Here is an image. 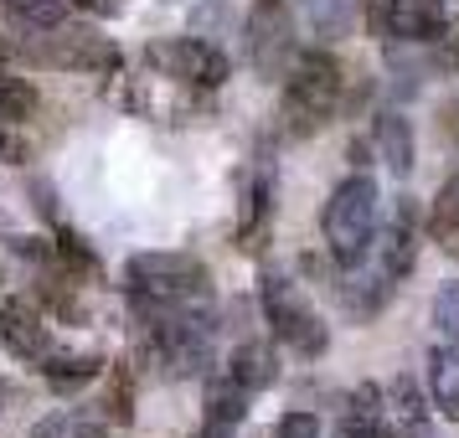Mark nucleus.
<instances>
[{
	"label": "nucleus",
	"instance_id": "nucleus-1",
	"mask_svg": "<svg viewBox=\"0 0 459 438\" xmlns=\"http://www.w3.org/2000/svg\"><path fill=\"white\" fill-rule=\"evenodd\" d=\"M129 299L170 305V310H207L212 305V273L191 253H134L125 263Z\"/></svg>",
	"mask_w": 459,
	"mask_h": 438
},
{
	"label": "nucleus",
	"instance_id": "nucleus-2",
	"mask_svg": "<svg viewBox=\"0 0 459 438\" xmlns=\"http://www.w3.org/2000/svg\"><path fill=\"white\" fill-rule=\"evenodd\" d=\"M341 88H346V73H341L335 52H325V47L299 52L294 67L284 73V119L294 134H315L325 125L341 108Z\"/></svg>",
	"mask_w": 459,
	"mask_h": 438
},
{
	"label": "nucleus",
	"instance_id": "nucleus-3",
	"mask_svg": "<svg viewBox=\"0 0 459 438\" xmlns=\"http://www.w3.org/2000/svg\"><path fill=\"white\" fill-rule=\"evenodd\" d=\"M377 181L372 176H346L331 191V202L320 211V232H325V248L341 269H356L367 258V243L377 237Z\"/></svg>",
	"mask_w": 459,
	"mask_h": 438
},
{
	"label": "nucleus",
	"instance_id": "nucleus-4",
	"mask_svg": "<svg viewBox=\"0 0 459 438\" xmlns=\"http://www.w3.org/2000/svg\"><path fill=\"white\" fill-rule=\"evenodd\" d=\"M258 305H264V320L273 325V335H279L290 351H299V356H325V346H331V331H325L320 310L305 299V289H299V284H294L284 269H273V263L264 269Z\"/></svg>",
	"mask_w": 459,
	"mask_h": 438
},
{
	"label": "nucleus",
	"instance_id": "nucleus-5",
	"mask_svg": "<svg viewBox=\"0 0 459 438\" xmlns=\"http://www.w3.org/2000/svg\"><path fill=\"white\" fill-rule=\"evenodd\" d=\"M16 57L37 67H57V73H114L119 67V47L99 37L93 26H52V31H37V42H22Z\"/></svg>",
	"mask_w": 459,
	"mask_h": 438
},
{
	"label": "nucleus",
	"instance_id": "nucleus-6",
	"mask_svg": "<svg viewBox=\"0 0 459 438\" xmlns=\"http://www.w3.org/2000/svg\"><path fill=\"white\" fill-rule=\"evenodd\" d=\"M243 47H248V67L264 83H284V73L294 67V21L284 11V0H253L248 26H243Z\"/></svg>",
	"mask_w": 459,
	"mask_h": 438
},
{
	"label": "nucleus",
	"instance_id": "nucleus-7",
	"mask_svg": "<svg viewBox=\"0 0 459 438\" xmlns=\"http://www.w3.org/2000/svg\"><path fill=\"white\" fill-rule=\"evenodd\" d=\"M145 63L155 73L176 78V83H191V88H222L232 73L228 57L212 42H196V37H160V42H150Z\"/></svg>",
	"mask_w": 459,
	"mask_h": 438
},
{
	"label": "nucleus",
	"instance_id": "nucleus-8",
	"mask_svg": "<svg viewBox=\"0 0 459 438\" xmlns=\"http://www.w3.org/2000/svg\"><path fill=\"white\" fill-rule=\"evenodd\" d=\"M0 340H5V351L26 361V366H42L47 356H57V335L52 325L42 320V310L31 305V299H0Z\"/></svg>",
	"mask_w": 459,
	"mask_h": 438
},
{
	"label": "nucleus",
	"instance_id": "nucleus-9",
	"mask_svg": "<svg viewBox=\"0 0 459 438\" xmlns=\"http://www.w3.org/2000/svg\"><path fill=\"white\" fill-rule=\"evenodd\" d=\"M382 273L387 279H408L418 263V217L413 207H408V196L393 207V217H387V228H382Z\"/></svg>",
	"mask_w": 459,
	"mask_h": 438
},
{
	"label": "nucleus",
	"instance_id": "nucleus-10",
	"mask_svg": "<svg viewBox=\"0 0 459 438\" xmlns=\"http://www.w3.org/2000/svg\"><path fill=\"white\" fill-rule=\"evenodd\" d=\"M269 222H273V176H269V166H264L258 176H253L248 202H243V222H238V248L264 253V243H269Z\"/></svg>",
	"mask_w": 459,
	"mask_h": 438
},
{
	"label": "nucleus",
	"instance_id": "nucleus-11",
	"mask_svg": "<svg viewBox=\"0 0 459 438\" xmlns=\"http://www.w3.org/2000/svg\"><path fill=\"white\" fill-rule=\"evenodd\" d=\"M444 26H449V0H397L393 37H408V42H434Z\"/></svg>",
	"mask_w": 459,
	"mask_h": 438
},
{
	"label": "nucleus",
	"instance_id": "nucleus-12",
	"mask_svg": "<svg viewBox=\"0 0 459 438\" xmlns=\"http://www.w3.org/2000/svg\"><path fill=\"white\" fill-rule=\"evenodd\" d=\"M377 155H382V166L393 170L397 181L413 176V125L403 114H382L377 119Z\"/></svg>",
	"mask_w": 459,
	"mask_h": 438
},
{
	"label": "nucleus",
	"instance_id": "nucleus-13",
	"mask_svg": "<svg viewBox=\"0 0 459 438\" xmlns=\"http://www.w3.org/2000/svg\"><path fill=\"white\" fill-rule=\"evenodd\" d=\"M0 21L22 37H37L67 21V0H0Z\"/></svg>",
	"mask_w": 459,
	"mask_h": 438
},
{
	"label": "nucleus",
	"instance_id": "nucleus-14",
	"mask_svg": "<svg viewBox=\"0 0 459 438\" xmlns=\"http://www.w3.org/2000/svg\"><path fill=\"white\" fill-rule=\"evenodd\" d=\"M228 376L238 382V387H248V392H264V387H273V376H279V361H273L269 346L248 340V346H238V351H232Z\"/></svg>",
	"mask_w": 459,
	"mask_h": 438
},
{
	"label": "nucleus",
	"instance_id": "nucleus-15",
	"mask_svg": "<svg viewBox=\"0 0 459 438\" xmlns=\"http://www.w3.org/2000/svg\"><path fill=\"white\" fill-rule=\"evenodd\" d=\"M37 372H42L57 392H73V387H83V382H93V376L104 372V356H93V351H83V356H47Z\"/></svg>",
	"mask_w": 459,
	"mask_h": 438
},
{
	"label": "nucleus",
	"instance_id": "nucleus-16",
	"mask_svg": "<svg viewBox=\"0 0 459 438\" xmlns=\"http://www.w3.org/2000/svg\"><path fill=\"white\" fill-rule=\"evenodd\" d=\"M26 438H104V417L83 413V408H63V413H47Z\"/></svg>",
	"mask_w": 459,
	"mask_h": 438
},
{
	"label": "nucleus",
	"instance_id": "nucleus-17",
	"mask_svg": "<svg viewBox=\"0 0 459 438\" xmlns=\"http://www.w3.org/2000/svg\"><path fill=\"white\" fill-rule=\"evenodd\" d=\"M248 417V387H238V382H212L207 387V423L212 428H238Z\"/></svg>",
	"mask_w": 459,
	"mask_h": 438
},
{
	"label": "nucleus",
	"instance_id": "nucleus-18",
	"mask_svg": "<svg viewBox=\"0 0 459 438\" xmlns=\"http://www.w3.org/2000/svg\"><path fill=\"white\" fill-rule=\"evenodd\" d=\"M299 5H305V21H310L315 37L335 42V37H346V31H351L356 0H299Z\"/></svg>",
	"mask_w": 459,
	"mask_h": 438
},
{
	"label": "nucleus",
	"instance_id": "nucleus-19",
	"mask_svg": "<svg viewBox=\"0 0 459 438\" xmlns=\"http://www.w3.org/2000/svg\"><path fill=\"white\" fill-rule=\"evenodd\" d=\"M429 392H434V408L438 417L459 423V361L455 356H434V372H429Z\"/></svg>",
	"mask_w": 459,
	"mask_h": 438
},
{
	"label": "nucleus",
	"instance_id": "nucleus-20",
	"mask_svg": "<svg viewBox=\"0 0 459 438\" xmlns=\"http://www.w3.org/2000/svg\"><path fill=\"white\" fill-rule=\"evenodd\" d=\"M434 237L459 253V176H449L434 196Z\"/></svg>",
	"mask_w": 459,
	"mask_h": 438
},
{
	"label": "nucleus",
	"instance_id": "nucleus-21",
	"mask_svg": "<svg viewBox=\"0 0 459 438\" xmlns=\"http://www.w3.org/2000/svg\"><path fill=\"white\" fill-rule=\"evenodd\" d=\"M429 314H434V331L449 340V351H459V284H438Z\"/></svg>",
	"mask_w": 459,
	"mask_h": 438
},
{
	"label": "nucleus",
	"instance_id": "nucleus-22",
	"mask_svg": "<svg viewBox=\"0 0 459 438\" xmlns=\"http://www.w3.org/2000/svg\"><path fill=\"white\" fill-rule=\"evenodd\" d=\"M57 258H63V269L67 273H83V279H99V258H93V248H88L83 237H78V232H57Z\"/></svg>",
	"mask_w": 459,
	"mask_h": 438
},
{
	"label": "nucleus",
	"instance_id": "nucleus-23",
	"mask_svg": "<svg viewBox=\"0 0 459 438\" xmlns=\"http://www.w3.org/2000/svg\"><path fill=\"white\" fill-rule=\"evenodd\" d=\"M104 413L114 417V423H134V372H129V366H114V387H108Z\"/></svg>",
	"mask_w": 459,
	"mask_h": 438
},
{
	"label": "nucleus",
	"instance_id": "nucleus-24",
	"mask_svg": "<svg viewBox=\"0 0 459 438\" xmlns=\"http://www.w3.org/2000/svg\"><path fill=\"white\" fill-rule=\"evenodd\" d=\"M341 438H403V434H393L382 417H356V413H346V423H341Z\"/></svg>",
	"mask_w": 459,
	"mask_h": 438
},
{
	"label": "nucleus",
	"instance_id": "nucleus-25",
	"mask_svg": "<svg viewBox=\"0 0 459 438\" xmlns=\"http://www.w3.org/2000/svg\"><path fill=\"white\" fill-rule=\"evenodd\" d=\"M273 438H320V417L315 413H284Z\"/></svg>",
	"mask_w": 459,
	"mask_h": 438
},
{
	"label": "nucleus",
	"instance_id": "nucleus-26",
	"mask_svg": "<svg viewBox=\"0 0 459 438\" xmlns=\"http://www.w3.org/2000/svg\"><path fill=\"white\" fill-rule=\"evenodd\" d=\"M361 11H367V26H372L377 37H393V11H397V0H361Z\"/></svg>",
	"mask_w": 459,
	"mask_h": 438
},
{
	"label": "nucleus",
	"instance_id": "nucleus-27",
	"mask_svg": "<svg viewBox=\"0 0 459 438\" xmlns=\"http://www.w3.org/2000/svg\"><path fill=\"white\" fill-rule=\"evenodd\" d=\"M67 5H78L88 16H119L125 11V0H67Z\"/></svg>",
	"mask_w": 459,
	"mask_h": 438
},
{
	"label": "nucleus",
	"instance_id": "nucleus-28",
	"mask_svg": "<svg viewBox=\"0 0 459 438\" xmlns=\"http://www.w3.org/2000/svg\"><path fill=\"white\" fill-rule=\"evenodd\" d=\"M196 438H232V428H212V423H207V428H202Z\"/></svg>",
	"mask_w": 459,
	"mask_h": 438
}]
</instances>
